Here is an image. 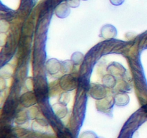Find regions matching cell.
I'll return each instance as SVG.
<instances>
[{"instance_id": "obj_1", "label": "cell", "mask_w": 147, "mask_h": 138, "mask_svg": "<svg viewBox=\"0 0 147 138\" xmlns=\"http://www.w3.org/2000/svg\"><path fill=\"white\" fill-rule=\"evenodd\" d=\"M59 86L65 91H71L77 88L78 79L75 75L66 73L63 75L59 79Z\"/></svg>"}, {"instance_id": "obj_2", "label": "cell", "mask_w": 147, "mask_h": 138, "mask_svg": "<svg viewBox=\"0 0 147 138\" xmlns=\"http://www.w3.org/2000/svg\"><path fill=\"white\" fill-rule=\"evenodd\" d=\"M89 94L96 100H100L107 96V89L103 84L91 83L89 87Z\"/></svg>"}, {"instance_id": "obj_3", "label": "cell", "mask_w": 147, "mask_h": 138, "mask_svg": "<svg viewBox=\"0 0 147 138\" xmlns=\"http://www.w3.org/2000/svg\"><path fill=\"white\" fill-rule=\"evenodd\" d=\"M45 67L47 73L51 76L57 75L59 73H62V61H60L57 59H49L46 62Z\"/></svg>"}, {"instance_id": "obj_4", "label": "cell", "mask_w": 147, "mask_h": 138, "mask_svg": "<svg viewBox=\"0 0 147 138\" xmlns=\"http://www.w3.org/2000/svg\"><path fill=\"white\" fill-rule=\"evenodd\" d=\"M113 104H114L113 98L106 96L104 99L97 100V101H96V108H97V110L99 111V112L106 113L109 111L111 110Z\"/></svg>"}, {"instance_id": "obj_5", "label": "cell", "mask_w": 147, "mask_h": 138, "mask_svg": "<svg viewBox=\"0 0 147 138\" xmlns=\"http://www.w3.org/2000/svg\"><path fill=\"white\" fill-rule=\"evenodd\" d=\"M20 101L24 107H31L37 103V99L34 93L29 91L20 96Z\"/></svg>"}, {"instance_id": "obj_6", "label": "cell", "mask_w": 147, "mask_h": 138, "mask_svg": "<svg viewBox=\"0 0 147 138\" xmlns=\"http://www.w3.org/2000/svg\"><path fill=\"white\" fill-rule=\"evenodd\" d=\"M32 129L33 132H36V133L46 134L50 129V126L45 119L39 118L32 123Z\"/></svg>"}, {"instance_id": "obj_7", "label": "cell", "mask_w": 147, "mask_h": 138, "mask_svg": "<svg viewBox=\"0 0 147 138\" xmlns=\"http://www.w3.org/2000/svg\"><path fill=\"white\" fill-rule=\"evenodd\" d=\"M117 34L116 28L112 24H106L100 30V36L106 40L114 38Z\"/></svg>"}, {"instance_id": "obj_8", "label": "cell", "mask_w": 147, "mask_h": 138, "mask_svg": "<svg viewBox=\"0 0 147 138\" xmlns=\"http://www.w3.org/2000/svg\"><path fill=\"white\" fill-rule=\"evenodd\" d=\"M108 71L109 73L113 75L116 78L121 77L124 76L126 73V70L123 68L122 65L119 64V63H112L108 67Z\"/></svg>"}, {"instance_id": "obj_9", "label": "cell", "mask_w": 147, "mask_h": 138, "mask_svg": "<svg viewBox=\"0 0 147 138\" xmlns=\"http://www.w3.org/2000/svg\"><path fill=\"white\" fill-rule=\"evenodd\" d=\"M70 7L66 3H61L55 9V14L60 19L66 18L70 14Z\"/></svg>"}, {"instance_id": "obj_10", "label": "cell", "mask_w": 147, "mask_h": 138, "mask_svg": "<svg viewBox=\"0 0 147 138\" xmlns=\"http://www.w3.org/2000/svg\"><path fill=\"white\" fill-rule=\"evenodd\" d=\"M113 101H114V104L116 106H123L129 103L130 98L126 92H119L115 95L113 97Z\"/></svg>"}, {"instance_id": "obj_11", "label": "cell", "mask_w": 147, "mask_h": 138, "mask_svg": "<svg viewBox=\"0 0 147 138\" xmlns=\"http://www.w3.org/2000/svg\"><path fill=\"white\" fill-rule=\"evenodd\" d=\"M52 109L54 112L55 114L59 118V119H63L67 115V109L65 105L62 104L60 103H56L52 106Z\"/></svg>"}, {"instance_id": "obj_12", "label": "cell", "mask_w": 147, "mask_h": 138, "mask_svg": "<svg viewBox=\"0 0 147 138\" xmlns=\"http://www.w3.org/2000/svg\"><path fill=\"white\" fill-rule=\"evenodd\" d=\"M102 83L109 89H113L116 86V78L111 74H106L102 78Z\"/></svg>"}, {"instance_id": "obj_13", "label": "cell", "mask_w": 147, "mask_h": 138, "mask_svg": "<svg viewBox=\"0 0 147 138\" xmlns=\"http://www.w3.org/2000/svg\"><path fill=\"white\" fill-rule=\"evenodd\" d=\"M84 60V55L80 52H75L71 55V61L75 66H79Z\"/></svg>"}, {"instance_id": "obj_14", "label": "cell", "mask_w": 147, "mask_h": 138, "mask_svg": "<svg viewBox=\"0 0 147 138\" xmlns=\"http://www.w3.org/2000/svg\"><path fill=\"white\" fill-rule=\"evenodd\" d=\"M73 64L71 60H67L65 61H62V73L66 74V73H70L73 68Z\"/></svg>"}, {"instance_id": "obj_15", "label": "cell", "mask_w": 147, "mask_h": 138, "mask_svg": "<svg viewBox=\"0 0 147 138\" xmlns=\"http://www.w3.org/2000/svg\"><path fill=\"white\" fill-rule=\"evenodd\" d=\"M28 119H30V118L27 114V112L22 111V112H19L16 116L15 122L18 124H22L27 122Z\"/></svg>"}, {"instance_id": "obj_16", "label": "cell", "mask_w": 147, "mask_h": 138, "mask_svg": "<svg viewBox=\"0 0 147 138\" xmlns=\"http://www.w3.org/2000/svg\"><path fill=\"white\" fill-rule=\"evenodd\" d=\"M27 112L30 119H37L40 115V112L39 110V108L34 106L30 107V109L27 111Z\"/></svg>"}, {"instance_id": "obj_17", "label": "cell", "mask_w": 147, "mask_h": 138, "mask_svg": "<svg viewBox=\"0 0 147 138\" xmlns=\"http://www.w3.org/2000/svg\"><path fill=\"white\" fill-rule=\"evenodd\" d=\"M70 100V95L68 91L63 92V93H60V96H59L58 102L59 103H62V104L67 105L68 103V102Z\"/></svg>"}, {"instance_id": "obj_18", "label": "cell", "mask_w": 147, "mask_h": 138, "mask_svg": "<svg viewBox=\"0 0 147 138\" xmlns=\"http://www.w3.org/2000/svg\"><path fill=\"white\" fill-rule=\"evenodd\" d=\"M11 74H12V68H11V67L8 65L1 68V76L4 78H8L11 77Z\"/></svg>"}, {"instance_id": "obj_19", "label": "cell", "mask_w": 147, "mask_h": 138, "mask_svg": "<svg viewBox=\"0 0 147 138\" xmlns=\"http://www.w3.org/2000/svg\"><path fill=\"white\" fill-rule=\"evenodd\" d=\"M24 85H25L26 88L28 91H32L34 88V81H33V78L32 77H28L26 78L25 81H24Z\"/></svg>"}, {"instance_id": "obj_20", "label": "cell", "mask_w": 147, "mask_h": 138, "mask_svg": "<svg viewBox=\"0 0 147 138\" xmlns=\"http://www.w3.org/2000/svg\"><path fill=\"white\" fill-rule=\"evenodd\" d=\"M80 0H67L66 4L71 8H77L80 5Z\"/></svg>"}, {"instance_id": "obj_21", "label": "cell", "mask_w": 147, "mask_h": 138, "mask_svg": "<svg viewBox=\"0 0 147 138\" xmlns=\"http://www.w3.org/2000/svg\"><path fill=\"white\" fill-rule=\"evenodd\" d=\"M80 138H96V135L93 132H85L80 135Z\"/></svg>"}, {"instance_id": "obj_22", "label": "cell", "mask_w": 147, "mask_h": 138, "mask_svg": "<svg viewBox=\"0 0 147 138\" xmlns=\"http://www.w3.org/2000/svg\"><path fill=\"white\" fill-rule=\"evenodd\" d=\"M9 24L7 22H6L5 20H1V25H0V29H1V32H7L9 30Z\"/></svg>"}, {"instance_id": "obj_23", "label": "cell", "mask_w": 147, "mask_h": 138, "mask_svg": "<svg viewBox=\"0 0 147 138\" xmlns=\"http://www.w3.org/2000/svg\"><path fill=\"white\" fill-rule=\"evenodd\" d=\"M125 0H110V2L114 6H119L124 2Z\"/></svg>"}, {"instance_id": "obj_24", "label": "cell", "mask_w": 147, "mask_h": 138, "mask_svg": "<svg viewBox=\"0 0 147 138\" xmlns=\"http://www.w3.org/2000/svg\"><path fill=\"white\" fill-rule=\"evenodd\" d=\"M96 138H103V137H96Z\"/></svg>"}]
</instances>
